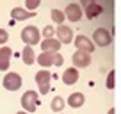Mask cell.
<instances>
[{
	"label": "cell",
	"instance_id": "cell-2",
	"mask_svg": "<svg viewBox=\"0 0 121 114\" xmlns=\"http://www.w3.org/2000/svg\"><path fill=\"white\" fill-rule=\"evenodd\" d=\"M22 39L23 43H27V46L39 45V29L34 25H27L25 29H22Z\"/></svg>",
	"mask_w": 121,
	"mask_h": 114
},
{
	"label": "cell",
	"instance_id": "cell-25",
	"mask_svg": "<svg viewBox=\"0 0 121 114\" xmlns=\"http://www.w3.org/2000/svg\"><path fill=\"white\" fill-rule=\"evenodd\" d=\"M16 114H29V112H25V110H20V112H16Z\"/></svg>",
	"mask_w": 121,
	"mask_h": 114
},
{
	"label": "cell",
	"instance_id": "cell-13",
	"mask_svg": "<svg viewBox=\"0 0 121 114\" xmlns=\"http://www.w3.org/2000/svg\"><path fill=\"white\" fill-rule=\"evenodd\" d=\"M62 82L66 84V86H73V84L78 80V71H77V68H68L66 71H62Z\"/></svg>",
	"mask_w": 121,
	"mask_h": 114
},
{
	"label": "cell",
	"instance_id": "cell-26",
	"mask_svg": "<svg viewBox=\"0 0 121 114\" xmlns=\"http://www.w3.org/2000/svg\"><path fill=\"white\" fill-rule=\"evenodd\" d=\"M107 114H116V112H114V109H110V110H109Z\"/></svg>",
	"mask_w": 121,
	"mask_h": 114
},
{
	"label": "cell",
	"instance_id": "cell-21",
	"mask_svg": "<svg viewBox=\"0 0 121 114\" xmlns=\"http://www.w3.org/2000/svg\"><path fill=\"white\" fill-rule=\"evenodd\" d=\"M53 34H55V29H53L52 25H46L45 29H43V36H45V39L53 38Z\"/></svg>",
	"mask_w": 121,
	"mask_h": 114
},
{
	"label": "cell",
	"instance_id": "cell-4",
	"mask_svg": "<svg viewBox=\"0 0 121 114\" xmlns=\"http://www.w3.org/2000/svg\"><path fill=\"white\" fill-rule=\"evenodd\" d=\"M110 41H112V36L107 29H96L93 32V45H98V46H109Z\"/></svg>",
	"mask_w": 121,
	"mask_h": 114
},
{
	"label": "cell",
	"instance_id": "cell-20",
	"mask_svg": "<svg viewBox=\"0 0 121 114\" xmlns=\"http://www.w3.org/2000/svg\"><path fill=\"white\" fill-rule=\"evenodd\" d=\"M114 75H116V71L110 70L109 75H107V80H105V88L107 89H114Z\"/></svg>",
	"mask_w": 121,
	"mask_h": 114
},
{
	"label": "cell",
	"instance_id": "cell-12",
	"mask_svg": "<svg viewBox=\"0 0 121 114\" xmlns=\"http://www.w3.org/2000/svg\"><path fill=\"white\" fill-rule=\"evenodd\" d=\"M39 45H41V50H43V52H52V53H57V52H59V48L62 46V45H60V43L55 39V38L43 39Z\"/></svg>",
	"mask_w": 121,
	"mask_h": 114
},
{
	"label": "cell",
	"instance_id": "cell-10",
	"mask_svg": "<svg viewBox=\"0 0 121 114\" xmlns=\"http://www.w3.org/2000/svg\"><path fill=\"white\" fill-rule=\"evenodd\" d=\"M13 50L9 46H0V71L9 70V62H11Z\"/></svg>",
	"mask_w": 121,
	"mask_h": 114
},
{
	"label": "cell",
	"instance_id": "cell-7",
	"mask_svg": "<svg viewBox=\"0 0 121 114\" xmlns=\"http://www.w3.org/2000/svg\"><path fill=\"white\" fill-rule=\"evenodd\" d=\"M55 34H57V41L60 45H69L73 41V31L66 25H59L55 29Z\"/></svg>",
	"mask_w": 121,
	"mask_h": 114
},
{
	"label": "cell",
	"instance_id": "cell-18",
	"mask_svg": "<svg viewBox=\"0 0 121 114\" xmlns=\"http://www.w3.org/2000/svg\"><path fill=\"white\" fill-rule=\"evenodd\" d=\"M66 105V100L62 98V96H55V98L52 100V103H50V109L53 110V112H60V110L64 109Z\"/></svg>",
	"mask_w": 121,
	"mask_h": 114
},
{
	"label": "cell",
	"instance_id": "cell-19",
	"mask_svg": "<svg viewBox=\"0 0 121 114\" xmlns=\"http://www.w3.org/2000/svg\"><path fill=\"white\" fill-rule=\"evenodd\" d=\"M52 20L57 23V25H62L64 23V13L62 11H59V9H52Z\"/></svg>",
	"mask_w": 121,
	"mask_h": 114
},
{
	"label": "cell",
	"instance_id": "cell-6",
	"mask_svg": "<svg viewBox=\"0 0 121 114\" xmlns=\"http://www.w3.org/2000/svg\"><path fill=\"white\" fill-rule=\"evenodd\" d=\"M73 61V68H87L91 64V53L82 52V50H77L71 57Z\"/></svg>",
	"mask_w": 121,
	"mask_h": 114
},
{
	"label": "cell",
	"instance_id": "cell-11",
	"mask_svg": "<svg viewBox=\"0 0 121 114\" xmlns=\"http://www.w3.org/2000/svg\"><path fill=\"white\" fill-rule=\"evenodd\" d=\"M32 16H36V13H29L23 7L11 9V20H14V22H23V20H29V18H32Z\"/></svg>",
	"mask_w": 121,
	"mask_h": 114
},
{
	"label": "cell",
	"instance_id": "cell-17",
	"mask_svg": "<svg viewBox=\"0 0 121 114\" xmlns=\"http://www.w3.org/2000/svg\"><path fill=\"white\" fill-rule=\"evenodd\" d=\"M22 61L25 62L27 66H30V64H34V62H36V53H34V50H32V46H25V48H23Z\"/></svg>",
	"mask_w": 121,
	"mask_h": 114
},
{
	"label": "cell",
	"instance_id": "cell-23",
	"mask_svg": "<svg viewBox=\"0 0 121 114\" xmlns=\"http://www.w3.org/2000/svg\"><path fill=\"white\" fill-rule=\"evenodd\" d=\"M7 39H9V34H7V31H5V29H0V45L7 43Z\"/></svg>",
	"mask_w": 121,
	"mask_h": 114
},
{
	"label": "cell",
	"instance_id": "cell-15",
	"mask_svg": "<svg viewBox=\"0 0 121 114\" xmlns=\"http://www.w3.org/2000/svg\"><path fill=\"white\" fill-rule=\"evenodd\" d=\"M36 61L39 62V66L48 68V66L53 64V53L52 52H41V53H39V57H36Z\"/></svg>",
	"mask_w": 121,
	"mask_h": 114
},
{
	"label": "cell",
	"instance_id": "cell-14",
	"mask_svg": "<svg viewBox=\"0 0 121 114\" xmlns=\"http://www.w3.org/2000/svg\"><path fill=\"white\" fill-rule=\"evenodd\" d=\"M84 103H86V96H84L82 93H71V95L68 96V105L73 107V109H78Z\"/></svg>",
	"mask_w": 121,
	"mask_h": 114
},
{
	"label": "cell",
	"instance_id": "cell-3",
	"mask_svg": "<svg viewBox=\"0 0 121 114\" xmlns=\"http://www.w3.org/2000/svg\"><path fill=\"white\" fill-rule=\"evenodd\" d=\"M36 84L39 86V95H46L50 91V80H52V73L46 71V70H41V71L36 73Z\"/></svg>",
	"mask_w": 121,
	"mask_h": 114
},
{
	"label": "cell",
	"instance_id": "cell-8",
	"mask_svg": "<svg viewBox=\"0 0 121 114\" xmlns=\"http://www.w3.org/2000/svg\"><path fill=\"white\" fill-rule=\"evenodd\" d=\"M73 41H75L77 50H82V52H87V53H91L93 50L96 48V46L91 43V39L86 38V36H82V34H78L77 38H73Z\"/></svg>",
	"mask_w": 121,
	"mask_h": 114
},
{
	"label": "cell",
	"instance_id": "cell-24",
	"mask_svg": "<svg viewBox=\"0 0 121 114\" xmlns=\"http://www.w3.org/2000/svg\"><path fill=\"white\" fill-rule=\"evenodd\" d=\"M62 62H64L62 55H60L59 52H57V53H53V64H55V66H62Z\"/></svg>",
	"mask_w": 121,
	"mask_h": 114
},
{
	"label": "cell",
	"instance_id": "cell-9",
	"mask_svg": "<svg viewBox=\"0 0 121 114\" xmlns=\"http://www.w3.org/2000/svg\"><path fill=\"white\" fill-rule=\"evenodd\" d=\"M64 18H68L69 22H78L82 18V7L78 4H68L64 9Z\"/></svg>",
	"mask_w": 121,
	"mask_h": 114
},
{
	"label": "cell",
	"instance_id": "cell-5",
	"mask_svg": "<svg viewBox=\"0 0 121 114\" xmlns=\"http://www.w3.org/2000/svg\"><path fill=\"white\" fill-rule=\"evenodd\" d=\"M2 84H4V88L7 89V91H18V89L22 88V77H20L18 73H14V71L5 73Z\"/></svg>",
	"mask_w": 121,
	"mask_h": 114
},
{
	"label": "cell",
	"instance_id": "cell-22",
	"mask_svg": "<svg viewBox=\"0 0 121 114\" xmlns=\"http://www.w3.org/2000/svg\"><path fill=\"white\" fill-rule=\"evenodd\" d=\"M25 7L29 9L30 13H32V11H34L36 7H39V0H29V2L25 4Z\"/></svg>",
	"mask_w": 121,
	"mask_h": 114
},
{
	"label": "cell",
	"instance_id": "cell-16",
	"mask_svg": "<svg viewBox=\"0 0 121 114\" xmlns=\"http://www.w3.org/2000/svg\"><path fill=\"white\" fill-rule=\"evenodd\" d=\"M102 13V5L100 4H96V2H91V4H86V16L89 20H93V18H96V16Z\"/></svg>",
	"mask_w": 121,
	"mask_h": 114
},
{
	"label": "cell",
	"instance_id": "cell-1",
	"mask_svg": "<svg viewBox=\"0 0 121 114\" xmlns=\"http://www.w3.org/2000/svg\"><path fill=\"white\" fill-rule=\"evenodd\" d=\"M20 103H22L23 110L29 114L36 112V109H38V103H39V96L36 91H27L25 95L22 96V100H20Z\"/></svg>",
	"mask_w": 121,
	"mask_h": 114
}]
</instances>
